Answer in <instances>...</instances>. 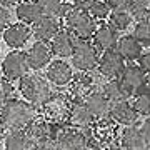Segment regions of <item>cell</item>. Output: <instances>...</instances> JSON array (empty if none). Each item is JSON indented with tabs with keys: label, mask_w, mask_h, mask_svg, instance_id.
I'll return each instance as SVG.
<instances>
[{
	"label": "cell",
	"mask_w": 150,
	"mask_h": 150,
	"mask_svg": "<svg viewBox=\"0 0 150 150\" xmlns=\"http://www.w3.org/2000/svg\"><path fill=\"white\" fill-rule=\"evenodd\" d=\"M35 117L37 110L33 105L22 100H8L2 107L0 123L8 130H23Z\"/></svg>",
	"instance_id": "6da1fadb"
},
{
	"label": "cell",
	"mask_w": 150,
	"mask_h": 150,
	"mask_svg": "<svg viewBox=\"0 0 150 150\" xmlns=\"http://www.w3.org/2000/svg\"><path fill=\"white\" fill-rule=\"evenodd\" d=\"M20 92H22V95H23V98L30 105H33V107H42L43 103L50 98V95H52L48 82L37 74H32V75L27 74L22 77L20 79Z\"/></svg>",
	"instance_id": "7a4b0ae2"
},
{
	"label": "cell",
	"mask_w": 150,
	"mask_h": 150,
	"mask_svg": "<svg viewBox=\"0 0 150 150\" xmlns=\"http://www.w3.org/2000/svg\"><path fill=\"white\" fill-rule=\"evenodd\" d=\"M52 142L57 150H83L90 144V135L87 129L62 127L60 130H52Z\"/></svg>",
	"instance_id": "3957f363"
},
{
	"label": "cell",
	"mask_w": 150,
	"mask_h": 150,
	"mask_svg": "<svg viewBox=\"0 0 150 150\" xmlns=\"http://www.w3.org/2000/svg\"><path fill=\"white\" fill-rule=\"evenodd\" d=\"M67 20V27L70 28L69 32L74 35L77 40H88L92 38L95 32V22L87 12L80 8H72V10L65 15Z\"/></svg>",
	"instance_id": "277c9868"
},
{
	"label": "cell",
	"mask_w": 150,
	"mask_h": 150,
	"mask_svg": "<svg viewBox=\"0 0 150 150\" xmlns=\"http://www.w3.org/2000/svg\"><path fill=\"white\" fill-rule=\"evenodd\" d=\"M118 80L122 83L130 95H142L149 93V79L147 74L137 67V65H125L122 74L118 77Z\"/></svg>",
	"instance_id": "5b68a950"
},
{
	"label": "cell",
	"mask_w": 150,
	"mask_h": 150,
	"mask_svg": "<svg viewBox=\"0 0 150 150\" xmlns=\"http://www.w3.org/2000/svg\"><path fill=\"white\" fill-rule=\"evenodd\" d=\"M70 57H72V64L82 72L93 70L97 67V62H98L97 48L88 40H77L75 38L74 50H72Z\"/></svg>",
	"instance_id": "8992f818"
},
{
	"label": "cell",
	"mask_w": 150,
	"mask_h": 150,
	"mask_svg": "<svg viewBox=\"0 0 150 150\" xmlns=\"http://www.w3.org/2000/svg\"><path fill=\"white\" fill-rule=\"evenodd\" d=\"M70 98L69 97L62 95V93H55V95H50L47 102L43 103V117L48 123H64L67 122V117H69V110H70Z\"/></svg>",
	"instance_id": "52a82bcc"
},
{
	"label": "cell",
	"mask_w": 150,
	"mask_h": 150,
	"mask_svg": "<svg viewBox=\"0 0 150 150\" xmlns=\"http://www.w3.org/2000/svg\"><path fill=\"white\" fill-rule=\"evenodd\" d=\"M28 64L25 59V54H22L18 50H13L7 55L2 62V72L5 75V80H17L22 79L23 75H27Z\"/></svg>",
	"instance_id": "ba28073f"
},
{
	"label": "cell",
	"mask_w": 150,
	"mask_h": 150,
	"mask_svg": "<svg viewBox=\"0 0 150 150\" xmlns=\"http://www.w3.org/2000/svg\"><path fill=\"white\" fill-rule=\"evenodd\" d=\"M98 72L107 77V79H118L122 70L125 69V60L122 59V55L117 50H105L102 54V57L97 62Z\"/></svg>",
	"instance_id": "9c48e42d"
},
{
	"label": "cell",
	"mask_w": 150,
	"mask_h": 150,
	"mask_svg": "<svg viewBox=\"0 0 150 150\" xmlns=\"http://www.w3.org/2000/svg\"><path fill=\"white\" fill-rule=\"evenodd\" d=\"M52 130H54V127H52L45 118L35 117L32 122L23 129V134L27 135L28 142H30L33 147H38L40 144H45L48 140H52Z\"/></svg>",
	"instance_id": "30bf717a"
},
{
	"label": "cell",
	"mask_w": 150,
	"mask_h": 150,
	"mask_svg": "<svg viewBox=\"0 0 150 150\" xmlns=\"http://www.w3.org/2000/svg\"><path fill=\"white\" fill-rule=\"evenodd\" d=\"M117 123L113 122L112 118L108 117H102L98 118L93 125V129H92V137L95 142L98 144H105L108 147L110 144H113L115 140L118 139V130H117Z\"/></svg>",
	"instance_id": "8fae6325"
},
{
	"label": "cell",
	"mask_w": 150,
	"mask_h": 150,
	"mask_svg": "<svg viewBox=\"0 0 150 150\" xmlns=\"http://www.w3.org/2000/svg\"><path fill=\"white\" fill-rule=\"evenodd\" d=\"M108 117L112 118L117 125H127V127H132L135 122H137V112L134 110L132 103L127 100V102H115L110 103V108H108Z\"/></svg>",
	"instance_id": "7c38bea8"
},
{
	"label": "cell",
	"mask_w": 150,
	"mask_h": 150,
	"mask_svg": "<svg viewBox=\"0 0 150 150\" xmlns=\"http://www.w3.org/2000/svg\"><path fill=\"white\" fill-rule=\"evenodd\" d=\"M25 59H27L28 69H33V70L43 69V67L47 64H50V60H52L50 45H47L45 42L33 43L32 47H30V50L25 54Z\"/></svg>",
	"instance_id": "4fadbf2b"
},
{
	"label": "cell",
	"mask_w": 150,
	"mask_h": 150,
	"mask_svg": "<svg viewBox=\"0 0 150 150\" xmlns=\"http://www.w3.org/2000/svg\"><path fill=\"white\" fill-rule=\"evenodd\" d=\"M70 82H72V85H70V95L74 98V103L83 102L87 95H90L92 92H95V80L88 74L79 75V77L72 79Z\"/></svg>",
	"instance_id": "5bb4252c"
},
{
	"label": "cell",
	"mask_w": 150,
	"mask_h": 150,
	"mask_svg": "<svg viewBox=\"0 0 150 150\" xmlns=\"http://www.w3.org/2000/svg\"><path fill=\"white\" fill-rule=\"evenodd\" d=\"M60 30V23L55 17H40L35 23H33V35L38 42H45L52 40L55 37V33Z\"/></svg>",
	"instance_id": "9a60e30c"
},
{
	"label": "cell",
	"mask_w": 150,
	"mask_h": 150,
	"mask_svg": "<svg viewBox=\"0 0 150 150\" xmlns=\"http://www.w3.org/2000/svg\"><path fill=\"white\" fill-rule=\"evenodd\" d=\"M32 32L25 23H13L4 30V40L8 47L12 48H20L28 42Z\"/></svg>",
	"instance_id": "2e32d148"
},
{
	"label": "cell",
	"mask_w": 150,
	"mask_h": 150,
	"mask_svg": "<svg viewBox=\"0 0 150 150\" xmlns=\"http://www.w3.org/2000/svg\"><path fill=\"white\" fill-rule=\"evenodd\" d=\"M47 77L52 83L62 87V85L70 83V80L74 79V72H72V67L67 62H64V60H54L52 64L48 65Z\"/></svg>",
	"instance_id": "e0dca14e"
},
{
	"label": "cell",
	"mask_w": 150,
	"mask_h": 150,
	"mask_svg": "<svg viewBox=\"0 0 150 150\" xmlns=\"http://www.w3.org/2000/svg\"><path fill=\"white\" fill-rule=\"evenodd\" d=\"M83 105L88 110V113L92 115V118H102L108 115V108H110V102L103 97L102 92H92L90 95L85 97Z\"/></svg>",
	"instance_id": "ac0fdd59"
},
{
	"label": "cell",
	"mask_w": 150,
	"mask_h": 150,
	"mask_svg": "<svg viewBox=\"0 0 150 150\" xmlns=\"http://www.w3.org/2000/svg\"><path fill=\"white\" fill-rule=\"evenodd\" d=\"M67 120L70 122V125L74 129H79V130H85L92 125V115L88 113V110L85 108L83 102H77V103H72L70 105V110H69V117Z\"/></svg>",
	"instance_id": "d6986e66"
},
{
	"label": "cell",
	"mask_w": 150,
	"mask_h": 150,
	"mask_svg": "<svg viewBox=\"0 0 150 150\" xmlns=\"http://www.w3.org/2000/svg\"><path fill=\"white\" fill-rule=\"evenodd\" d=\"M74 43L75 38L69 30H59L55 33V37L52 38L50 50L54 54H57L59 57H70L72 50H74Z\"/></svg>",
	"instance_id": "ffe728a7"
},
{
	"label": "cell",
	"mask_w": 150,
	"mask_h": 150,
	"mask_svg": "<svg viewBox=\"0 0 150 150\" xmlns=\"http://www.w3.org/2000/svg\"><path fill=\"white\" fill-rule=\"evenodd\" d=\"M120 144L122 150H144L145 147H149L137 127H127L123 130L120 135Z\"/></svg>",
	"instance_id": "44dd1931"
},
{
	"label": "cell",
	"mask_w": 150,
	"mask_h": 150,
	"mask_svg": "<svg viewBox=\"0 0 150 150\" xmlns=\"http://www.w3.org/2000/svg\"><path fill=\"white\" fill-rule=\"evenodd\" d=\"M102 93L110 103L115 102H127L130 97V93L127 92V88L120 83L118 79H110V80L102 87Z\"/></svg>",
	"instance_id": "7402d4cb"
},
{
	"label": "cell",
	"mask_w": 150,
	"mask_h": 150,
	"mask_svg": "<svg viewBox=\"0 0 150 150\" xmlns=\"http://www.w3.org/2000/svg\"><path fill=\"white\" fill-rule=\"evenodd\" d=\"M92 38H93V42H95L97 47L102 48L103 52H105V50H112V48L117 45V40H118L117 32H115L110 25H102V27L95 28Z\"/></svg>",
	"instance_id": "603a6c76"
},
{
	"label": "cell",
	"mask_w": 150,
	"mask_h": 150,
	"mask_svg": "<svg viewBox=\"0 0 150 150\" xmlns=\"http://www.w3.org/2000/svg\"><path fill=\"white\" fill-rule=\"evenodd\" d=\"M117 52L123 60H137L142 55V45L132 35H127L117 40Z\"/></svg>",
	"instance_id": "cb8c5ba5"
},
{
	"label": "cell",
	"mask_w": 150,
	"mask_h": 150,
	"mask_svg": "<svg viewBox=\"0 0 150 150\" xmlns=\"http://www.w3.org/2000/svg\"><path fill=\"white\" fill-rule=\"evenodd\" d=\"M15 13H17V17H18V20L23 22V23H35L40 17H43L40 8L37 7V4L32 2V0L20 2L15 8Z\"/></svg>",
	"instance_id": "d4e9b609"
},
{
	"label": "cell",
	"mask_w": 150,
	"mask_h": 150,
	"mask_svg": "<svg viewBox=\"0 0 150 150\" xmlns=\"http://www.w3.org/2000/svg\"><path fill=\"white\" fill-rule=\"evenodd\" d=\"M5 150H35L37 147H33L28 142L27 135L23 134V130H10L5 135Z\"/></svg>",
	"instance_id": "484cf974"
},
{
	"label": "cell",
	"mask_w": 150,
	"mask_h": 150,
	"mask_svg": "<svg viewBox=\"0 0 150 150\" xmlns=\"http://www.w3.org/2000/svg\"><path fill=\"white\" fill-rule=\"evenodd\" d=\"M127 12L130 17H134L137 20H145L149 18V7L150 0H127Z\"/></svg>",
	"instance_id": "4316f807"
},
{
	"label": "cell",
	"mask_w": 150,
	"mask_h": 150,
	"mask_svg": "<svg viewBox=\"0 0 150 150\" xmlns=\"http://www.w3.org/2000/svg\"><path fill=\"white\" fill-rule=\"evenodd\" d=\"M130 23H132V17H130V13L125 8H118V10H113L110 13V27L115 32L127 30Z\"/></svg>",
	"instance_id": "83f0119b"
},
{
	"label": "cell",
	"mask_w": 150,
	"mask_h": 150,
	"mask_svg": "<svg viewBox=\"0 0 150 150\" xmlns=\"http://www.w3.org/2000/svg\"><path fill=\"white\" fill-rule=\"evenodd\" d=\"M132 37L142 45V47H149L150 43V27H149V18L139 20V23L134 28V35Z\"/></svg>",
	"instance_id": "f1b7e54d"
},
{
	"label": "cell",
	"mask_w": 150,
	"mask_h": 150,
	"mask_svg": "<svg viewBox=\"0 0 150 150\" xmlns=\"http://www.w3.org/2000/svg\"><path fill=\"white\" fill-rule=\"evenodd\" d=\"M43 17H57L62 0H33Z\"/></svg>",
	"instance_id": "f546056e"
},
{
	"label": "cell",
	"mask_w": 150,
	"mask_h": 150,
	"mask_svg": "<svg viewBox=\"0 0 150 150\" xmlns=\"http://www.w3.org/2000/svg\"><path fill=\"white\" fill-rule=\"evenodd\" d=\"M134 110L137 112V115H144V117H149L150 112V97L149 93H142V95H137L134 100Z\"/></svg>",
	"instance_id": "4dcf8cb0"
},
{
	"label": "cell",
	"mask_w": 150,
	"mask_h": 150,
	"mask_svg": "<svg viewBox=\"0 0 150 150\" xmlns=\"http://www.w3.org/2000/svg\"><path fill=\"white\" fill-rule=\"evenodd\" d=\"M87 13L92 17V18H105V17L110 13V8H108L103 2L100 0H95L88 8H87Z\"/></svg>",
	"instance_id": "1f68e13d"
},
{
	"label": "cell",
	"mask_w": 150,
	"mask_h": 150,
	"mask_svg": "<svg viewBox=\"0 0 150 150\" xmlns=\"http://www.w3.org/2000/svg\"><path fill=\"white\" fill-rule=\"evenodd\" d=\"M12 93H13V85L5 79H0V108L10 100Z\"/></svg>",
	"instance_id": "d6a6232c"
},
{
	"label": "cell",
	"mask_w": 150,
	"mask_h": 150,
	"mask_svg": "<svg viewBox=\"0 0 150 150\" xmlns=\"http://www.w3.org/2000/svg\"><path fill=\"white\" fill-rule=\"evenodd\" d=\"M8 23H10V13H8V10L5 7L0 5V32L5 30L8 27Z\"/></svg>",
	"instance_id": "836d02e7"
},
{
	"label": "cell",
	"mask_w": 150,
	"mask_h": 150,
	"mask_svg": "<svg viewBox=\"0 0 150 150\" xmlns=\"http://www.w3.org/2000/svg\"><path fill=\"white\" fill-rule=\"evenodd\" d=\"M139 69L142 70V72H145V74H149V70H150V55H149V52H147V54H142L139 57Z\"/></svg>",
	"instance_id": "e575fe53"
},
{
	"label": "cell",
	"mask_w": 150,
	"mask_h": 150,
	"mask_svg": "<svg viewBox=\"0 0 150 150\" xmlns=\"http://www.w3.org/2000/svg\"><path fill=\"white\" fill-rule=\"evenodd\" d=\"M108 8H113V10H118V8H123L127 5V0H105L103 2Z\"/></svg>",
	"instance_id": "d590c367"
},
{
	"label": "cell",
	"mask_w": 150,
	"mask_h": 150,
	"mask_svg": "<svg viewBox=\"0 0 150 150\" xmlns=\"http://www.w3.org/2000/svg\"><path fill=\"white\" fill-rule=\"evenodd\" d=\"M140 134H142V137H144V140L149 144V135H150V122H149V117L145 118L144 122H142V127H140Z\"/></svg>",
	"instance_id": "8d00e7d4"
},
{
	"label": "cell",
	"mask_w": 150,
	"mask_h": 150,
	"mask_svg": "<svg viewBox=\"0 0 150 150\" xmlns=\"http://www.w3.org/2000/svg\"><path fill=\"white\" fill-rule=\"evenodd\" d=\"M75 2V8H80V10L87 12V8L95 2V0H74Z\"/></svg>",
	"instance_id": "74e56055"
},
{
	"label": "cell",
	"mask_w": 150,
	"mask_h": 150,
	"mask_svg": "<svg viewBox=\"0 0 150 150\" xmlns=\"http://www.w3.org/2000/svg\"><path fill=\"white\" fill-rule=\"evenodd\" d=\"M35 150H57V149H55L54 142H52V140H48V142H45V144H40Z\"/></svg>",
	"instance_id": "f35d334b"
},
{
	"label": "cell",
	"mask_w": 150,
	"mask_h": 150,
	"mask_svg": "<svg viewBox=\"0 0 150 150\" xmlns=\"http://www.w3.org/2000/svg\"><path fill=\"white\" fill-rule=\"evenodd\" d=\"M22 0H0V5L2 7H13V5H18Z\"/></svg>",
	"instance_id": "ab89813d"
},
{
	"label": "cell",
	"mask_w": 150,
	"mask_h": 150,
	"mask_svg": "<svg viewBox=\"0 0 150 150\" xmlns=\"http://www.w3.org/2000/svg\"><path fill=\"white\" fill-rule=\"evenodd\" d=\"M102 150H122V149L117 147V145H108V147H105V149H102Z\"/></svg>",
	"instance_id": "60d3db41"
},
{
	"label": "cell",
	"mask_w": 150,
	"mask_h": 150,
	"mask_svg": "<svg viewBox=\"0 0 150 150\" xmlns=\"http://www.w3.org/2000/svg\"><path fill=\"white\" fill-rule=\"evenodd\" d=\"M83 150H95V149H90V147H87V149H83Z\"/></svg>",
	"instance_id": "b9f144b4"
},
{
	"label": "cell",
	"mask_w": 150,
	"mask_h": 150,
	"mask_svg": "<svg viewBox=\"0 0 150 150\" xmlns=\"http://www.w3.org/2000/svg\"><path fill=\"white\" fill-rule=\"evenodd\" d=\"M0 129H2V123H0Z\"/></svg>",
	"instance_id": "7bdbcfd3"
},
{
	"label": "cell",
	"mask_w": 150,
	"mask_h": 150,
	"mask_svg": "<svg viewBox=\"0 0 150 150\" xmlns=\"http://www.w3.org/2000/svg\"><path fill=\"white\" fill-rule=\"evenodd\" d=\"M4 150H5V149H4Z\"/></svg>",
	"instance_id": "ee69618b"
}]
</instances>
